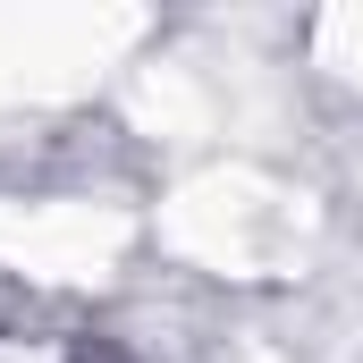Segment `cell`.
Returning <instances> with one entry per match:
<instances>
[{"mask_svg":"<svg viewBox=\"0 0 363 363\" xmlns=\"http://www.w3.org/2000/svg\"><path fill=\"white\" fill-rule=\"evenodd\" d=\"M77 363H135V355H118V347H77Z\"/></svg>","mask_w":363,"mask_h":363,"instance_id":"obj_1","label":"cell"}]
</instances>
